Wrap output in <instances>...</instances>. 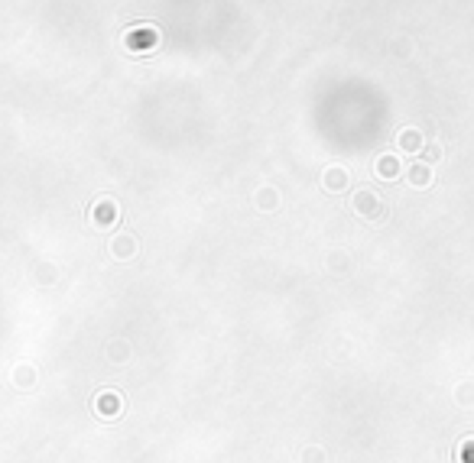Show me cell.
<instances>
[{"label": "cell", "instance_id": "cell-1", "mask_svg": "<svg viewBox=\"0 0 474 463\" xmlns=\"http://www.w3.org/2000/svg\"><path fill=\"white\" fill-rule=\"evenodd\" d=\"M91 220H95L98 227H111L114 220H117V201H111V198H101L98 204L91 207Z\"/></svg>", "mask_w": 474, "mask_h": 463}, {"label": "cell", "instance_id": "cell-2", "mask_svg": "<svg viewBox=\"0 0 474 463\" xmlns=\"http://www.w3.org/2000/svg\"><path fill=\"white\" fill-rule=\"evenodd\" d=\"M153 42H156V33H153L150 26H140V29H130V33H127V46L137 49V52L150 49Z\"/></svg>", "mask_w": 474, "mask_h": 463}, {"label": "cell", "instance_id": "cell-3", "mask_svg": "<svg viewBox=\"0 0 474 463\" xmlns=\"http://www.w3.org/2000/svg\"><path fill=\"white\" fill-rule=\"evenodd\" d=\"M354 207H358L361 214H367V217H377V214H380V201H377V195H371V191H358V195H354Z\"/></svg>", "mask_w": 474, "mask_h": 463}, {"label": "cell", "instance_id": "cell-4", "mask_svg": "<svg viewBox=\"0 0 474 463\" xmlns=\"http://www.w3.org/2000/svg\"><path fill=\"white\" fill-rule=\"evenodd\" d=\"M325 185H328L332 191L345 188V185H348V172H345V169H328V172H325Z\"/></svg>", "mask_w": 474, "mask_h": 463}, {"label": "cell", "instance_id": "cell-5", "mask_svg": "<svg viewBox=\"0 0 474 463\" xmlns=\"http://www.w3.org/2000/svg\"><path fill=\"white\" fill-rule=\"evenodd\" d=\"M377 172H380V178H393L399 172V162L393 156H380L377 159Z\"/></svg>", "mask_w": 474, "mask_h": 463}, {"label": "cell", "instance_id": "cell-6", "mask_svg": "<svg viewBox=\"0 0 474 463\" xmlns=\"http://www.w3.org/2000/svg\"><path fill=\"white\" fill-rule=\"evenodd\" d=\"M419 143H423V140H419V133H416V130H403V133H399V146L403 149H419Z\"/></svg>", "mask_w": 474, "mask_h": 463}, {"label": "cell", "instance_id": "cell-7", "mask_svg": "<svg viewBox=\"0 0 474 463\" xmlns=\"http://www.w3.org/2000/svg\"><path fill=\"white\" fill-rule=\"evenodd\" d=\"M134 250H137V243H134L130 237H117V243H114V253H117V256H130Z\"/></svg>", "mask_w": 474, "mask_h": 463}, {"label": "cell", "instance_id": "cell-8", "mask_svg": "<svg viewBox=\"0 0 474 463\" xmlns=\"http://www.w3.org/2000/svg\"><path fill=\"white\" fill-rule=\"evenodd\" d=\"M410 182L412 185H429V166H412V169H410Z\"/></svg>", "mask_w": 474, "mask_h": 463}, {"label": "cell", "instance_id": "cell-9", "mask_svg": "<svg viewBox=\"0 0 474 463\" xmlns=\"http://www.w3.org/2000/svg\"><path fill=\"white\" fill-rule=\"evenodd\" d=\"M104 395H108V399H101L98 408H101V412H114V408H117V399H114V392H104Z\"/></svg>", "mask_w": 474, "mask_h": 463}]
</instances>
